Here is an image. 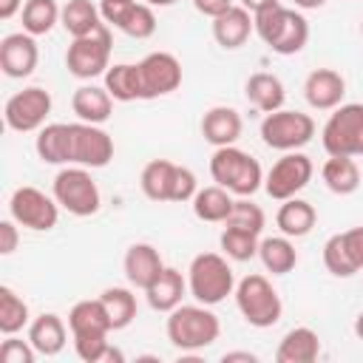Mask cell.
Returning <instances> with one entry per match:
<instances>
[{"label": "cell", "instance_id": "6da1fadb", "mask_svg": "<svg viewBox=\"0 0 363 363\" xmlns=\"http://www.w3.org/2000/svg\"><path fill=\"white\" fill-rule=\"evenodd\" d=\"M167 340L182 352H199L218 340L221 323L204 303H179L167 312Z\"/></svg>", "mask_w": 363, "mask_h": 363}, {"label": "cell", "instance_id": "7a4b0ae2", "mask_svg": "<svg viewBox=\"0 0 363 363\" xmlns=\"http://www.w3.org/2000/svg\"><path fill=\"white\" fill-rule=\"evenodd\" d=\"M252 17H255V34L281 57L298 54L309 40V23L295 9L272 6Z\"/></svg>", "mask_w": 363, "mask_h": 363}, {"label": "cell", "instance_id": "3957f363", "mask_svg": "<svg viewBox=\"0 0 363 363\" xmlns=\"http://www.w3.org/2000/svg\"><path fill=\"white\" fill-rule=\"evenodd\" d=\"M187 289L190 295L204 303V306H216L221 303L227 295L235 292V275L233 267L227 264L224 255L218 252H199L190 261L187 269Z\"/></svg>", "mask_w": 363, "mask_h": 363}, {"label": "cell", "instance_id": "277c9868", "mask_svg": "<svg viewBox=\"0 0 363 363\" xmlns=\"http://www.w3.org/2000/svg\"><path fill=\"white\" fill-rule=\"evenodd\" d=\"M210 176H213L216 184H221L230 193L244 196V199L252 196L264 182L258 159H252L250 153L238 150L235 145L216 147V153L210 156Z\"/></svg>", "mask_w": 363, "mask_h": 363}, {"label": "cell", "instance_id": "5b68a950", "mask_svg": "<svg viewBox=\"0 0 363 363\" xmlns=\"http://www.w3.org/2000/svg\"><path fill=\"white\" fill-rule=\"evenodd\" d=\"M235 306L238 312L244 315V320L255 329H267V326H275L281 320V312H284V303H281V295L275 292V286L252 272V275H244L238 284H235Z\"/></svg>", "mask_w": 363, "mask_h": 363}, {"label": "cell", "instance_id": "8992f818", "mask_svg": "<svg viewBox=\"0 0 363 363\" xmlns=\"http://www.w3.org/2000/svg\"><path fill=\"white\" fill-rule=\"evenodd\" d=\"M54 199L62 210H68L71 216H79V218L94 216L102 204L96 182L91 179L88 167H79V164L77 167H62L54 176Z\"/></svg>", "mask_w": 363, "mask_h": 363}, {"label": "cell", "instance_id": "52a82bcc", "mask_svg": "<svg viewBox=\"0 0 363 363\" xmlns=\"http://www.w3.org/2000/svg\"><path fill=\"white\" fill-rule=\"evenodd\" d=\"M65 65L68 74L77 79H94L102 77L111 68V31L102 23L96 31L85 37H74V43L65 51Z\"/></svg>", "mask_w": 363, "mask_h": 363}, {"label": "cell", "instance_id": "ba28073f", "mask_svg": "<svg viewBox=\"0 0 363 363\" xmlns=\"http://www.w3.org/2000/svg\"><path fill=\"white\" fill-rule=\"evenodd\" d=\"M323 147L329 156H363V105H337L323 125Z\"/></svg>", "mask_w": 363, "mask_h": 363}, {"label": "cell", "instance_id": "9c48e42d", "mask_svg": "<svg viewBox=\"0 0 363 363\" xmlns=\"http://www.w3.org/2000/svg\"><path fill=\"white\" fill-rule=\"evenodd\" d=\"M315 136V119L301 111H272L261 122V139L272 150H298Z\"/></svg>", "mask_w": 363, "mask_h": 363}, {"label": "cell", "instance_id": "30bf717a", "mask_svg": "<svg viewBox=\"0 0 363 363\" xmlns=\"http://www.w3.org/2000/svg\"><path fill=\"white\" fill-rule=\"evenodd\" d=\"M9 213L11 218L20 224V227H28V230H37V233H45V230H54L57 227V218H60V204L54 196H45L43 190L31 187V184H23L11 193L9 199Z\"/></svg>", "mask_w": 363, "mask_h": 363}, {"label": "cell", "instance_id": "8fae6325", "mask_svg": "<svg viewBox=\"0 0 363 363\" xmlns=\"http://www.w3.org/2000/svg\"><path fill=\"white\" fill-rule=\"evenodd\" d=\"M312 170H315V167H312V159H309V156H303V153H298V150H289V153H284V156L269 167V173H267V179H264V190H267L269 199L286 201V199L298 196V193L309 184Z\"/></svg>", "mask_w": 363, "mask_h": 363}, {"label": "cell", "instance_id": "7c38bea8", "mask_svg": "<svg viewBox=\"0 0 363 363\" xmlns=\"http://www.w3.org/2000/svg\"><path fill=\"white\" fill-rule=\"evenodd\" d=\"M51 113V94L40 85L23 88L14 96H9L3 108V119L17 133H31L45 125V116Z\"/></svg>", "mask_w": 363, "mask_h": 363}, {"label": "cell", "instance_id": "4fadbf2b", "mask_svg": "<svg viewBox=\"0 0 363 363\" xmlns=\"http://www.w3.org/2000/svg\"><path fill=\"white\" fill-rule=\"evenodd\" d=\"M136 65L142 79V99L167 96L182 85V62L170 51H153Z\"/></svg>", "mask_w": 363, "mask_h": 363}, {"label": "cell", "instance_id": "5bb4252c", "mask_svg": "<svg viewBox=\"0 0 363 363\" xmlns=\"http://www.w3.org/2000/svg\"><path fill=\"white\" fill-rule=\"evenodd\" d=\"M113 159V139L91 122H71V164L105 167Z\"/></svg>", "mask_w": 363, "mask_h": 363}, {"label": "cell", "instance_id": "9a60e30c", "mask_svg": "<svg viewBox=\"0 0 363 363\" xmlns=\"http://www.w3.org/2000/svg\"><path fill=\"white\" fill-rule=\"evenodd\" d=\"M37 62H40V48H37V40L28 31H14V34L3 37V43H0V68H3L6 77H11V79L31 77Z\"/></svg>", "mask_w": 363, "mask_h": 363}, {"label": "cell", "instance_id": "2e32d148", "mask_svg": "<svg viewBox=\"0 0 363 363\" xmlns=\"http://www.w3.org/2000/svg\"><path fill=\"white\" fill-rule=\"evenodd\" d=\"M346 79L335 68H315L303 82V96L315 111H335L343 102Z\"/></svg>", "mask_w": 363, "mask_h": 363}, {"label": "cell", "instance_id": "e0dca14e", "mask_svg": "<svg viewBox=\"0 0 363 363\" xmlns=\"http://www.w3.org/2000/svg\"><path fill=\"white\" fill-rule=\"evenodd\" d=\"M122 267H125V278H128L130 286L147 289V286L162 275L164 261H162V255H159V250H156L153 244L139 241V244H130V247H128Z\"/></svg>", "mask_w": 363, "mask_h": 363}, {"label": "cell", "instance_id": "ac0fdd59", "mask_svg": "<svg viewBox=\"0 0 363 363\" xmlns=\"http://www.w3.org/2000/svg\"><path fill=\"white\" fill-rule=\"evenodd\" d=\"M68 329L74 335V340H91V337H108L111 329V318L102 306L99 298H88V301H77L68 312Z\"/></svg>", "mask_w": 363, "mask_h": 363}, {"label": "cell", "instance_id": "d6986e66", "mask_svg": "<svg viewBox=\"0 0 363 363\" xmlns=\"http://www.w3.org/2000/svg\"><path fill=\"white\" fill-rule=\"evenodd\" d=\"M252 28H255V17L244 6H230L224 14H218L213 20V40L221 48L233 51V48H241L250 40Z\"/></svg>", "mask_w": 363, "mask_h": 363}, {"label": "cell", "instance_id": "ffe728a7", "mask_svg": "<svg viewBox=\"0 0 363 363\" xmlns=\"http://www.w3.org/2000/svg\"><path fill=\"white\" fill-rule=\"evenodd\" d=\"M241 128H244L241 113L227 105H216L201 116V136L216 147L235 145L241 139Z\"/></svg>", "mask_w": 363, "mask_h": 363}, {"label": "cell", "instance_id": "44dd1931", "mask_svg": "<svg viewBox=\"0 0 363 363\" xmlns=\"http://www.w3.org/2000/svg\"><path fill=\"white\" fill-rule=\"evenodd\" d=\"M320 354V337L315 329L309 326H295L289 329L281 343H278V352H275V360L278 363H315Z\"/></svg>", "mask_w": 363, "mask_h": 363}, {"label": "cell", "instance_id": "7402d4cb", "mask_svg": "<svg viewBox=\"0 0 363 363\" xmlns=\"http://www.w3.org/2000/svg\"><path fill=\"white\" fill-rule=\"evenodd\" d=\"M71 111L77 113L79 122L102 125V122L111 119L113 96L108 94V88H99V85H82V88H77L74 96H71Z\"/></svg>", "mask_w": 363, "mask_h": 363}, {"label": "cell", "instance_id": "603a6c76", "mask_svg": "<svg viewBox=\"0 0 363 363\" xmlns=\"http://www.w3.org/2000/svg\"><path fill=\"white\" fill-rule=\"evenodd\" d=\"M37 156L45 164H71V125L51 122L37 130Z\"/></svg>", "mask_w": 363, "mask_h": 363}, {"label": "cell", "instance_id": "cb8c5ba5", "mask_svg": "<svg viewBox=\"0 0 363 363\" xmlns=\"http://www.w3.org/2000/svg\"><path fill=\"white\" fill-rule=\"evenodd\" d=\"M65 337H68L65 323H62V318L54 315V312H43V315H37V318L28 323V340H31V346L37 349V354H45V357L60 354L62 346H65Z\"/></svg>", "mask_w": 363, "mask_h": 363}, {"label": "cell", "instance_id": "d4e9b609", "mask_svg": "<svg viewBox=\"0 0 363 363\" xmlns=\"http://www.w3.org/2000/svg\"><path fill=\"white\" fill-rule=\"evenodd\" d=\"M244 94H247L250 105L258 108V111H264V113H272V111L284 108V99H286L284 82H281L275 74H267V71L252 74V77L244 82Z\"/></svg>", "mask_w": 363, "mask_h": 363}, {"label": "cell", "instance_id": "484cf974", "mask_svg": "<svg viewBox=\"0 0 363 363\" xmlns=\"http://www.w3.org/2000/svg\"><path fill=\"white\" fill-rule=\"evenodd\" d=\"M315 221H318L315 207H312L309 201L298 199V196L286 199V201L278 207V216H275V224H278V230H281L286 238H303V235L315 227Z\"/></svg>", "mask_w": 363, "mask_h": 363}, {"label": "cell", "instance_id": "4316f807", "mask_svg": "<svg viewBox=\"0 0 363 363\" xmlns=\"http://www.w3.org/2000/svg\"><path fill=\"white\" fill-rule=\"evenodd\" d=\"M184 289H187V284H184L182 272L173 269V267H164L162 275L145 289V295H147L150 309H156V312H170V309H176V306L182 303Z\"/></svg>", "mask_w": 363, "mask_h": 363}, {"label": "cell", "instance_id": "83f0119b", "mask_svg": "<svg viewBox=\"0 0 363 363\" xmlns=\"http://www.w3.org/2000/svg\"><path fill=\"white\" fill-rule=\"evenodd\" d=\"M233 210V196L227 187L221 184H210V187H201L196 196H193V213L196 218L201 221H210V224H224L227 216Z\"/></svg>", "mask_w": 363, "mask_h": 363}, {"label": "cell", "instance_id": "f1b7e54d", "mask_svg": "<svg viewBox=\"0 0 363 363\" xmlns=\"http://www.w3.org/2000/svg\"><path fill=\"white\" fill-rule=\"evenodd\" d=\"M320 176H323V184L337 196H349L360 187V167L352 156H329Z\"/></svg>", "mask_w": 363, "mask_h": 363}, {"label": "cell", "instance_id": "f546056e", "mask_svg": "<svg viewBox=\"0 0 363 363\" xmlns=\"http://www.w3.org/2000/svg\"><path fill=\"white\" fill-rule=\"evenodd\" d=\"M258 258H261L264 269L272 272V275H286V272H292L295 264H298L295 244H292L286 235L264 238V241L258 244Z\"/></svg>", "mask_w": 363, "mask_h": 363}, {"label": "cell", "instance_id": "4dcf8cb0", "mask_svg": "<svg viewBox=\"0 0 363 363\" xmlns=\"http://www.w3.org/2000/svg\"><path fill=\"white\" fill-rule=\"evenodd\" d=\"M173 173L176 164L167 159H153L142 167L139 187L150 201H170V187H173Z\"/></svg>", "mask_w": 363, "mask_h": 363}, {"label": "cell", "instance_id": "1f68e13d", "mask_svg": "<svg viewBox=\"0 0 363 363\" xmlns=\"http://www.w3.org/2000/svg\"><path fill=\"white\" fill-rule=\"evenodd\" d=\"M105 88L116 102H133L142 99V79H139V65L119 62L105 71Z\"/></svg>", "mask_w": 363, "mask_h": 363}, {"label": "cell", "instance_id": "d6a6232c", "mask_svg": "<svg viewBox=\"0 0 363 363\" xmlns=\"http://www.w3.org/2000/svg\"><path fill=\"white\" fill-rule=\"evenodd\" d=\"M99 20H102V14L91 0H68L60 14V23L71 37H85V34L96 31L102 26Z\"/></svg>", "mask_w": 363, "mask_h": 363}, {"label": "cell", "instance_id": "836d02e7", "mask_svg": "<svg viewBox=\"0 0 363 363\" xmlns=\"http://www.w3.org/2000/svg\"><path fill=\"white\" fill-rule=\"evenodd\" d=\"M108 318H111V329H125L130 326V320L136 318V295L125 286H108L102 295H99Z\"/></svg>", "mask_w": 363, "mask_h": 363}, {"label": "cell", "instance_id": "e575fe53", "mask_svg": "<svg viewBox=\"0 0 363 363\" xmlns=\"http://www.w3.org/2000/svg\"><path fill=\"white\" fill-rule=\"evenodd\" d=\"M60 14H62V9L57 6V0H26L23 31H28L31 37H43L60 23Z\"/></svg>", "mask_w": 363, "mask_h": 363}, {"label": "cell", "instance_id": "d590c367", "mask_svg": "<svg viewBox=\"0 0 363 363\" xmlns=\"http://www.w3.org/2000/svg\"><path fill=\"white\" fill-rule=\"evenodd\" d=\"M26 323H28L26 301L11 286H0V332L3 335H17Z\"/></svg>", "mask_w": 363, "mask_h": 363}, {"label": "cell", "instance_id": "8d00e7d4", "mask_svg": "<svg viewBox=\"0 0 363 363\" xmlns=\"http://www.w3.org/2000/svg\"><path fill=\"white\" fill-rule=\"evenodd\" d=\"M221 250L227 258L233 261H250L258 255V233H250V230H238V227H227L221 230Z\"/></svg>", "mask_w": 363, "mask_h": 363}, {"label": "cell", "instance_id": "74e56055", "mask_svg": "<svg viewBox=\"0 0 363 363\" xmlns=\"http://www.w3.org/2000/svg\"><path fill=\"white\" fill-rule=\"evenodd\" d=\"M119 31L128 34V37H133V40H147L156 31V14H153V9L147 3H136L128 11V17L119 23Z\"/></svg>", "mask_w": 363, "mask_h": 363}, {"label": "cell", "instance_id": "f35d334b", "mask_svg": "<svg viewBox=\"0 0 363 363\" xmlns=\"http://www.w3.org/2000/svg\"><path fill=\"white\" fill-rule=\"evenodd\" d=\"M264 210L258 207V204H252L250 199H238V201H233V210H230V216H227V227H238V230H250V233H258L261 235V230H264Z\"/></svg>", "mask_w": 363, "mask_h": 363}, {"label": "cell", "instance_id": "ab89813d", "mask_svg": "<svg viewBox=\"0 0 363 363\" xmlns=\"http://www.w3.org/2000/svg\"><path fill=\"white\" fill-rule=\"evenodd\" d=\"M323 264H326V269H329L335 278H352V275L357 272L354 264H352V258H349V252H346V247H343L340 233H335V235L323 244Z\"/></svg>", "mask_w": 363, "mask_h": 363}, {"label": "cell", "instance_id": "60d3db41", "mask_svg": "<svg viewBox=\"0 0 363 363\" xmlns=\"http://www.w3.org/2000/svg\"><path fill=\"white\" fill-rule=\"evenodd\" d=\"M37 349L31 346V340H17L14 335H9L0 343V363H34Z\"/></svg>", "mask_w": 363, "mask_h": 363}, {"label": "cell", "instance_id": "b9f144b4", "mask_svg": "<svg viewBox=\"0 0 363 363\" xmlns=\"http://www.w3.org/2000/svg\"><path fill=\"white\" fill-rule=\"evenodd\" d=\"M199 193V184H196V173L190 167H182L176 164V173H173V187H170V201H193V196Z\"/></svg>", "mask_w": 363, "mask_h": 363}, {"label": "cell", "instance_id": "7bdbcfd3", "mask_svg": "<svg viewBox=\"0 0 363 363\" xmlns=\"http://www.w3.org/2000/svg\"><path fill=\"white\" fill-rule=\"evenodd\" d=\"M136 6V0H99V14L108 26L119 28V23L128 17V11Z\"/></svg>", "mask_w": 363, "mask_h": 363}, {"label": "cell", "instance_id": "ee69618b", "mask_svg": "<svg viewBox=\"0 0 363 363\" xmlns=\"http://www.w3.org/2000/svg\"><path fill=\"white\" fill-rule=\"evenodd\" d=\"M340 238H343V247H346L354 269L360 272L363 269V227H352V230L340 233Z\"/></svg>", "mask_w": 363, "mask_h": 363}, {"label": "cell", "instance_id": "f6af8a7d", "mask_svg": "<svg viewBox=\"0 0 363 363\" xmlns=\"http://www.w3.org/2000/svg\"><path fill=\"white\" fill-rule=\"evenodd\" d=\"M17 221L11 218H6V221H0V252L3 255H11L14 250H17V241H20V235H17V227H14Z\"/></svg>", "mask_w": 363, "mask_h": 363}, {"label": "cell", "instance_id": "bcb514c9", "mask_svg": "<svg viewBox=\"0 0 363 363\" xmlns=\"http://www.w3.org/2000/svg\"><path fill=\"white\" fill-rule=\"evenodd\" d=\"M230 6H233V0H193V9L199 14H204V17H213V20L218 14H224Z\"/></svg>", "mask_w": 363, "mask_h": 363}, {"label": "cell", "instance_id": "7dc6e473", "mask_svg": "<svg viewBox=\"0 0 363 363\" xmlns=\"http://www.w3.org/2000/svg\"><path fill=\"white\" fill-rule=\"evenodd\" d=\"M241 6L250 11V14H261L272 6H281V0H241Z\"/></svg>", "mask_w": 363, "mask_h": 363}, {"label": "cell", "instance_id": "c3c4849f", "mask_svg": "<svg viewBox=\"0 0 363 363\" xmlns=\"http://www.w3.org/2000/svg\"><path fill=\"white\" fill-rule=\"evenodd\" d=\"M23 9V0H0V20H11Z\"/></svg>", "mask_w": 363, "mask_h": 363}, {"label": "cell", "instance_id": "681fc988", "mask_svg": "<svg viewBox=\"0 0 363 363\" xmlns=\"http://www.w3.org/2000/svg\"><path fill=\"white\" fill-rule=\"evenodd\" d=\"M221 360H224V363H235V360L255 363V360H258V354H252V352H224V354H221Z\"/></svg>", "mask_w": 363, "mask_h": 363}, {"label": "cell", "instance_id": "f907efd6", "mask_svg": "<svg viewBox=\"0 0 363 363\" xmlns=\"http://www.w3.org/2000/svg\"><path fill=\"white\" fill-rule=\"evenodd\" d=\"M298 9H320L326 0H292Z\"/></svg>", "mask_w": 363, "mask_h": 363}, {"label": "cell", "instance_id": "816d5d0a", "mask_svg": "<svg viewBox=\"0 0 363 363\" xmlns=\"http://www.w3.org/2000/svg\"><path fill=\"white\" fill-rule=\"evenodd\" d=\"M354 335H357V337L363 340V312H360V315L354 318Z\"/></svg>", "mask_w": 363, "mask_h": 363}, {"label": "cell", "instance_id": "f5cc1de1", "mask_svg": "<svg viewBox=\"0 0 363 363\" xmlns=\"http://www.w3.org/2000/svg\"><path fill=\"white\" fill-rule=\"evenodd\" d=\"M147 6H173L176 0H145Z\"/></svg>", "mask_w": 363, "mask_h": 363}, {"label": "cell", "instance_id": "db71d44e", "mask_svg": "<svg viewBox=\"0 0 363 363\" xmlns=\"http://www.w3.org/2000/svg\"><path fill=\"white\" fill-rule=\"evenodd\" d=\"M360 31H363V26H360Z\"/></svg>", "mask_w": 363, "mask_h": 363}]
</instances>
